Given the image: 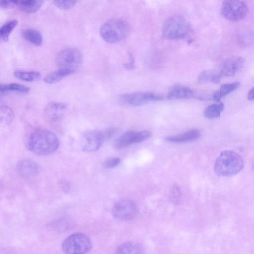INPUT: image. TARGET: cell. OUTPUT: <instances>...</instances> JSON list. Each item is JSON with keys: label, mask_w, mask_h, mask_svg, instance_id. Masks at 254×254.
Masks as SVG:
<instances>
[{"label": "cell", "mask_w": 254, "mask_h": 254, "mask_svg": "<svg viewBox=\"0 0 254 254\" xmlns=\"http://www.w3.org/2000/svg\"><path fill=\"white\" fill-rule=\"evenodd\" d=\"M25 143L29 150L38 155H48L54 153L58 149L60 144L54 133L42 128L36 129L30 132Z\"/></svg>", "instance_id": "6da1fadb"}, {"label": "cell", "mask_w": 254, "mask_h": 254, "mask_svg": "<svg viewBox=\"0 0 254 254\" xmlns=\"http://www.w3.org/2000/svg\"><path fill=\"white\" fill-rule=\"evenodd\" d=\"M244 166L243 158L238 153L231 150H224L217 158L214 169L218 175L230 177L238 173Z\"/></svg>", "instance_id": "7a4b0ae2"}, {"label": "cell", "mask_w": 254, "mask_h": 254, "mask_svg": "<svg viewBox=\"0 0 254 254\" xmlns=\"http://www.w3.org/2000/svg\"><path fill=\"white\" fill-rule=\"evenodd\" d=\"M128 32V26L124 20L119 18L110 19L100 28L102 38L107 42L114 43L124 38Z\"/></svg>", "instance_id": "3957f363"}, {"label": "cell", "mask_w": 254, "mask_h": 254, "mask_svg": "<svg viewBox=\"0 0 254 254\" xmlns=\"http://www.w3.org/2000/svg\"><path fill=\"white\" fill-rule=\"evenodd\" d=\"M189 30L187 20L181 16H173L164 22L162 32L166 39H177L185 37Z\"/></svg>", "instance_id": "277c9868"}, {"label": "cell", "mask_w": 254, "mask_h": 254, "mask_svg": "<svg viewBox=\"0 0 254 254\" xmlns=\"http://www.w3.org/2000/svg\"><path fill=\"white\" fill-rule=\"evenodd\" d=\"M92 247L90 239L85 235L76 233L67 237L63 242L62 248L67 254H81L89 252Z\"/></svg>", "instance_id": "5b68a950"}, {"label": "cell", "mask_w": 254, "mask_h": 254, "mask_svg": "<svg viewBox=\"0 0 254 254\" xmlns=\"http://www.w3.org/2000/svg\"><path fill=\"white\" fill-rule=\"evenodd\" d=\"M248 12V6L242 0H224L222 3V14L230 21L242 20L247 16Z\"/></svg>", "instance_id": "8992f818"}, {"label": "cell", "mask_w": 254, "mask_h": 254, "mask_svg": "<svg viewBox=\"0 0 254 254\" xmlns=\"http://www.w3.org/2000/svg\"><path fill=\"white\" fill-rule=\"evenodd\" d=\"M82 61L81 52L75 48L66 49L58 55L56 62L60 68L75 70Z\"/></svg>", "instance_id": "52a82bcc"}, {"label": "cell", "mask_w": 254, "mask_h": 254, "mask_svg": "<svg viewBox=\"0 0 254 254\" xmlns=\"http://www.w3.org/2000/svg\"><path fill=\"white\" fill-rule=\"evenodd\" d=\"M151 136V133L148 130L128 131L114 141L113 146L116 149H121L133 143L141 142Z\"/></svg>", "instance_id": "ba28073f"}, {"label": "cell", "mask_w": 254, "mask_h": 254, "mask_svg": "<svg viewBox=\"0 0 254 254\" xmlns=\"http://www.w3.org/2000/svg\"><path fill=\"white\" fill-rule=\"evenodd\" d=\"M137 212L136 204L129 199L121 200L116 202L113 206V216L120 220H128L133 218Z\"/></svg>", "instance_id": "9c48e42d"}, {"label": "cell", "mask_w": 254, "mask_h": 254, "mask_svg": "<svg viewBox=\"0 0 254 254\" xmlns=\"http://www.w3.org/2000/svg\"><path fill=\"white\" fill-rule=\"evenodd\" d=\"M122 102L132 105L140 106L148 103L163 100V96L152 92H133L120 96Z\"/></svg>", "instance_id": "30bf717a"}, {"label": "cell", "mask_w": 254, "mask_h": 254, "mask_svg": "<svg viewBox=\"0 0 254 254\" xmlns=\"http://www.w3.org/2000/svg\"><path fill=\"white\" fill-rule=\"evenodd\" d=\"M106 139L103 132L93 130L87 131L82 136L81 147L86 152H92L98 150Z\"/></svg>", "instance_id": "8fae6325"}, {"label": "cell", "mask_w": 254, "mask_h": 254, "mask_svg": "<svg viewBox=\"0 0 254 254\" xmlns=\"http://www.w3.org/2000/svg\"><path fill=\"white\" fill-rule=\"evenodd\" d=\"M66 109V105L61 102H52L45 107L44 116L51 124L59 123L63 118Z\"/></svg>", "instance_id": "7c38bea8"}, {"label": "cell", "mask_w": 254, "mask_h": 254, "mask_svg": "<svg viewBox=\"0 0 254 254\" xmlns=\"http://www.w3.org/2000/svg\"><path fill=\"white\" fill-rule=\"evenodd\" d=\"M245 64L243 57L232 56L226 59L223 62L220 72L222 75L232 76L235 74Z\"/></svg>", "instance_id": "4fadbf2b"}, {"label": "cell", "mask_w": 254, "mask_h": 254, "mask_svg": "<svg viewBox=\"0 0 254 254\" xmlns=\"http://www.w3.org/2000/svg\"><path fill=\"white\" fill-rule=\"evenodd\" d=\"M17 170L19 173L24 177L32 178L38 174L39 167L34 161L30 159H24L18 162Z\"/></svg>", "instance_id": "5bb4252c"}, {"label": "cell", "mask_w": 254, "mask_h": 254, "mask_svg": "<svg viewBox=\"0 0 254 254\" xmlns=\"http://www.w3.org/2000/svg\"><path fill=\"white\" fill-rule=\"evenodd\" d=\"M200 136V133L198 130L192 129L183 133L167 137L165 140L171 142H187L194 141L197 139Z\"/></svg>", "instance_id": "9a60e30c"}, {"label": "cell", "mask_w": 254, "mask_h": 254, "mask_svg": "<svg viewBox=\"0 0 254 254\" xmlns=\"http://www.w3.org/2000/svg\"><path fill=\"white\" fill-rule=\"evenodd\" d=\"M193 95V91L190 89L185 86L177 85L170 90L167 97L169 100L184 99L191 98Z\"/></svg>", "instance_id": "2e32d148"}, {"label": "cell", "mask_w": 254, "mask_h": 254, "mask_svg": "<svg viewBox=\"0 0 254 254\" xmlns=\"http://www.w3.org/2000/svg\"><path fill=\"white\" fill-rule=\"evenodd\" d=\"M222 76L220 71L214 69H207L202 71L197 77L199 83H204L211 82L214 83H218L220 81Z\"/></svg>", "instance_id": "e0dca14e"}, {"label": "cell", "mask_w": 254, "mask_h": 254, "mask_svg": "<svg viewBox=\"0 0 254 254\" xmlns=\"http://www.w3.org/2000/svg\"><path fill=\"white\" fill-rule=\"evenodd\" d=\"M75 71V70L67 68H60L54 71L45 76L44 81L48 84L57 82L63 78L69 76Z\"/></svg>", "instance_id": "ac0fdd59"}, {"label": "cell", "mask_w": 254, "mask_h": 254, "mask_svg": "<svg viewBox=\"0 0 254 254\" xmlns=\"http://www.w3.org/2000/svg\"><path fill=\"white\" fill-rule=\"evenodd\" d=\"M240 86V83L239 82L222 84L219 90L212 93V100L216 102H220L222 97L235 90Z\"/></svg>", "instance_id": "d6986e66"}, {"label": "cell", "mask_w": 254, "mask_h": 254, "mask_svg": "<svg viewBox=\"0 0 254 254\" xmlns=\"http://www.w3.org/2000/svg\"><path fill=\"white\" fill-rule=\"evenodd\" d=\"M44 0H19L17 5L25 12L32 13L37 12L42 5Z\"/></svg>", "instance_id": "ffe728a7"}, {"label": "cell", "mask_w": 254, "mask_h": 254, "mask_svg": "<svg viewBox=\"0 0 254 254\" xmlns=\"http://www.w3.org/2000/svg\"><path fill=\"white\" fill-rule=\"evenodd\" d=\"M118 254H142L144 253L143 247L141 245L135 242L124 243L117 249Z\"/></svg>", "instance_id": "44dd1931"}, {"label": "cell", "mask_w": 254, "mask_h": 254, "mask_svg": "<svg viewBox=\"0 0 254 254\" xmlns=\"http://www.w3.org/2000/svg\"><path fill=\"white\" fill-rule=\"evenodd\" d=\"M22 37L27 41L37 46L43 43L42 35L38 31L32 29H27L22 32Z\"/></svg>", "instance_id": "7402d4cb"}, {"label": "cell", "mask_w": 254, "mask_h": 254, "mask_svg": "<svg viewBox=\"0 0 254 254\" xmlns=\"http://www.w3.org/2000/svg\"><path fill=\"white\" fill-rule=\"evenodd\" d=\"M13 74L18 79L27 82L37 81L41 77L40 73L35 71L17 70L13 72Z\"/></svg>", "instance_id": "603a6c76"}, {"label": "cell", "mask_w": 254, "mask_h": 254, "mask_svg": "<svg viewBox=\"0 0 254 254\" xmlns=\"http://www.w3.org/2000/svg\"><path fill=\"white\" fill-rule=\"evenodd\" d=\"M223 108L224 105L222 102L211 104L205 108L204 115L206 118L209 119L219 117Z\"/></svg>", "instance_id": "cb8c5ba5"}, {"label": "cell", "mask_w": 254, "mask_h": 254, "mask_svg": "<svg viewBox=\"0 0 254 254\" xmlns=\"http://www.w3.org/2000/svg\"><path fill=\"white\" fill-rule=\"evenodd\" d=\"M18 23L16 19L10 20L3 24L0 29L1 39L4 42H7L10 33Z\"/></svg>", "instance_id": "d4e9b609"}, {"label": "cell", "mask_w": 254, "mask_h": 254, "mask_svg": "<svg viewBox=\"0 0 254 254\" xmlns=\"http://www.w3.org/2000/svg\"><path fill=\"white\" fill-rule=\"evenodd\" d=\"M0 90L1 92L13 91L21 93H27L30 91V88L20 84L12 83L8 84H1L0 85Z\"/></svg>", "instance_id": "484cf974"}, {"label": "cell", "mask_w": 254, "mask_h": 254, "mask_svg": "<svg viewBox=\"0 0 254 254\" xmlns=\"http://www.w3.org/2000/svg\"><path fill=\"white\" fill-rule=\"evenodd\" d=\"M14 114L12 110L6 106H2L0 109V120L1 123L8 125L12 122Z\"/></svg>", "instance_id": "4316f807"}, {"label": "cell", "mask_w": 254, "mask_h": 254, "mask_svg": "<svg viewBox=\"0 0 254 254\" xmlns=\"http://www.w3.org/2000/svg\"><path fill=\"white\" fill-rule=\"evenodd\" d=\"M78 0H53L54 4L59 8L67 10L72 8Z\"/></svg>", "instance_id": "83f0119b"}, {"label": "cell", "mask_w": 254, "mask_h": 254, "mask_svg": "<svg viewBox=\"0 0 254 254\" xmlns=\"http://www.w3.org/2000/svg\"><path fill=\"white\" fill-rule=\"evenodd\" d=\"M120 158L118 157L108 158L103 163V167L106 169L113 168L117 166L120 163Z\"/></svg>", "instance_id": "f1b7e54d"}, {"label": "cell", "mask_w": 254, "mask_h": 254, "mask_svg": "<svg viewBox=\"0 0 254 254\" xmlns=\"http://www.w3.org/2000/svg\"><path fill=\"white\" fill-rule=\"evenodd\" d=\"M19 0H0V7L3 8H9L18 4Z\"/></svg>", "instance_id": "f546056e"}, {"label": "cell", "mask_w": 254, "mask_h": 254, "mask_svg": "<svg viewBox=\"0 0 254 254\" xmlns=\"http://www.w3.org/2000/svg\"><path fill=\"white\" fill-rule=\"evenodd\" d=\"M181 196V192L180 190L176 186L174 187L172 191L171 199L175 202L177 201Z\"/></svg>", "instance_id": "4dcf8cb0"}, {"label": "cell", "mask_w": 254, "mask_h": 254, "mask_svg": "<svg viewBox=\"0 0 254 254\" xmlns=\"http://www.w3.org/2000/svg\"><path fill=\"white\" fill-rule=\"evenodd\" d=\"M117 128L115 127H111L106 129L104 131H103L106 139L109 138L112 136L117 132Z\"/></svg>", "instance_id": "1f68e13d"}, {"label": "cell", "mask_w": 254, "mask_h": 254, "mask_svg": "<svg viewBox=\"0 0 254 254\" xmlns=\"http://www.w3.org/2000/svg\"><path fill=\"white\" fill-rule=\"evenodd\" d=\"M247 98L249 100L254 99V87H253L248 92Z\"/></svg>", "instance_id": "d6a6232c"}]
</instances>
